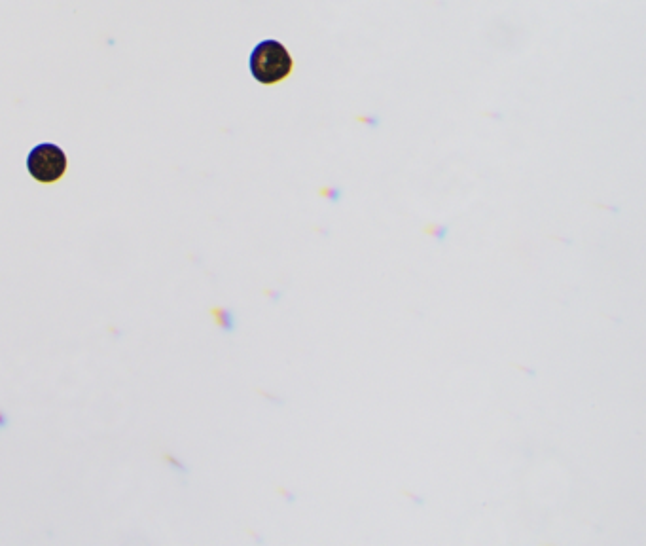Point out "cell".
I'll return each instance as SVG.
<instances>
[{
	"instance_id": "cell-1",
	"label": "cell",
	"mask_w": 646,
	"mask_h": 546,
	"mask_svg": "<svg viewBox=\"0 0 646 546\" xmlns=\"http://www.w3.org/2000/svg\"><path fill=\"white\" fill-rule=\"evenodd\" d=\"M251 73L260 84H277L292 73V57L281 42L264 40L252 50Z\"/></svg>"
},
{
	"instance_id": "cell-2",
	"label": "cell",
	"mask_w": 646,
	"mask_h": 546,
	"mask_svg": "<svg viewBox=\"0 0 646 546\" xmlns=\"http://www.w3.org/2000/svg\"><path fill=\"white\" fill-rule=\"evenodd\" d=\"M27 169L38 182L59 181L67 171V156L59 146L44 143L29 152Z\"/></svg>"
}]
</instances>
